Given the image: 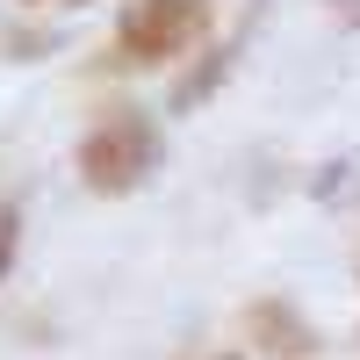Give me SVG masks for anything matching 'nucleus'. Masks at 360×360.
I'll return each mask as SVG.
<instances>
[{"mask_svg":"<svg viewBox=\"0 0 360 360\" xmlns=\"http://www.w3.org/2000/svg\"><path fill=\"white\" fill-rule=\"evenodd\" d=\"M159 173V123L152 115H108L101 130H86V144H79V180L94 195H130V188H144V180Z\"/></svg>","mask_w":360,"mask_h":360,"instance_id":"f257e3e1","label":"nucleus"},{"mask_svg":"<svg viewBox=\"0 0 360 360\" xmlns=\"http://www.w3.org/2000/svg\"><path fill=\"white\" fill-rule=\"evenodd\" d=\"M231 72V51H202L195 65H188V79H173V115H188V108H202L209 94H217V79Z\"/></svg>","mask_w":360,"mask_h":360,"instance_id":"7ed1b4c3","label":"nucleus"},{"mask_svg":"<svg viewBox=\"0 0 360 360\" xmlns=\"http://www.w3.org/2000/svg\"><path fill=\"white\" fill-rule=\"evenodd\" d=\"M15 252H22V217H15V209H0V281H8Z\"/></svg>","mask_w":360,"mask_h":360,"instance_id":"20e7f679","label":"nucleus"},{"mask_svg":"<svg viewBox=\"0 0 360 360\" xmlns=\"http://www.w3.org/2000/svg\"><path fill=\"white\" fill-rule=\"evenodd\" d=\"M209 29V0H130L115 22V51L130 65H173L188 44H202Z\"/></svg>","mask_w":360,"mask_h":360,"instance_id":"f03ea898","label":"nucleus"}]
</instances>
